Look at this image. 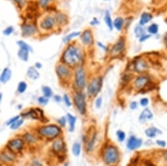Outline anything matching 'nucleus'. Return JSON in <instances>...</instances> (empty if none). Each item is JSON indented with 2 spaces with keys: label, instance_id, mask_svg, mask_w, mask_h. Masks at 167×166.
I'll use <instances>...</instances> for the list:
<instances>
[{
  "label": "nucleus",
  "instance_id": "f257e3e1",
  "mask_svg": "<svg viewBox=\"0 0 167 166\" xmlns=\"http://www.w3.org/2000/svg\"><path fill=\"white\" fill-rule=\"evenodd\" d=\"M82 54L81 50L78 47L69 46L62 56V60L65 64L74 66L81 61Z\"/></svg>",
  "mask_w": 167,
  "mask_h": 166
},
{
  "label": "nucleus",
  "instance_id": "f03ea898",
  "mask_svg": "<svg viewBox=\"0 0 167 166\" xmlns=\"http://www.w3.org/2000/svg\"><path fill=\"white\" fill-rule=\"evenodd\" d=\"M60 131L61 130L58 126L52 124L40 128L39 130V133L45 138L52 139L59 135Z\"/></svg>",
  "mask_w": 167,
  "mask_h": 166
},
{
  "label": "nucleus",
  "instance_id": "7ed1b4c3",
  "mask_svg": "<svg viewBox=\"0 0 167 166\" xmlns=\"http://www.w3.org/2000/svg\"><path fill=\"white\" fill-rule=\"evenodd\" d=\"M119 154L118 149L115 147L110 145L105 149L104 154V161L108 164H115L119 159Z\"/></svg>",
  "mask_w": 167,
  "mask_h": 166
},
{
  "label": "nucleus",
  "instance_id": "20e7f679",
  "mask_svg": "<svg viewBox=\"0 0 167 166\" xmlns=\"http://www.w3.org/2000/svg\"><path fill=\"white\" fill-rule=\"evenodd\" d=\"M102 86V78H97L92 80V82L89 84L87 92L89 96H94L99 93L101 90Z\"/></svg>",
  "mask_w": 167,
  "mask_h": 166
},
{
  "label": "nucleus",
  "instance_id": "39448f33",
  "mask_svg": "<svg viewBox=\"0 0 167 166\" xmlns=\"http://www.w3.org/2000/svg\"><path fill=\"white\" fill-rule=\"evenodd\" d=\"M74 102L79 112L81 115H84L86 111V103L85 95L81 93L77 94L74 97Z\"/></svg>",
  "mask_w": 167,
  "mask_h": 166
},
{
  "label": "nucleus",
  "instance_id": "423d86ee",
  "mask_svg": "<svg viewBox=\"0 0 167 166\" xmlns=\"http://www.w3.org/2000/svg\"><path fill=\"white\" fill-rule=\"evenodd\" d=\"M24 145V142L22 139H15L10 140L8 143V148L12 152H18L22 150Z\"/></svg>",
  "mask_w": 167,
  "mask_h": 166
},
{
  "label": "nucleus",
  "instance_id": "0eeeda50",
  "mask_svg": "<svg viewBox=\"0 0 167 166\" xmlns=\"http://www.w3.org/2000/svg\"><path fill=\"white\" fill-rule=\"evenodd\" d=\"M75 81L76 84L79 88H84L86 85V79H85V73L84 70L80 68L77 70L75 74Z\"/></svg>",
  "mask_w": 167,
  "mask_h": 166
},
{
  "label": "nucleus",
  "instance_id": "6e6552de",
  "mask_svg": "<svg viewBox=\"0 0 167 166\" xmlns=\"http://www.w3.org/2000/svg\"><path fill=\"white\" fill-rule=\"evenodd\" d=\"M124 47H125V42H124V39L123 38H120L115 45L113 46L111 50V54L113 56H118L119 54L123 52L124 49Z\"/></svg>",
  "mask_w": 167,
  "mask_h": 166
},
{
  "label": "nucleus",
  "instance_id": "1a4fd4ad",
  "mask_svg": "<svg viewBox=\"0 0 167 166\" xmlns=\"http://www.w3.org/2000/svg\"><path fill=\"white\" fill-rule=\"evenodd\" d=\"M142 144V139H138L135 136H131L127 142V148L131 151H134V150L140 148Z\"/></svg>",
  "mask_w": 167,
  "mask_h": 166
},
{
  "label": "nucleus",
  "instance_id": "9d476101",
  "mask_svg": "<svg viewBox=\"0 0 167 166\" xmlns=\"http://www.w3.org/2000/svg\"><path fill=\"white\" fill-rule=\"evenodd\" d=\"M55 24V19L52 17H47L44 18V19L41 21L40 23V26L42 29L43 30H50L53 28V26Z\"/></svg>",
  "mask_w": 167,
  "mask_h": 166
},
{
  "label": "nucleus",
  "instance_id": "9b49d317",
  "mask_svg": "<svg viewBox=\"0 0 167 166\" xmlns=\"http://www.w3.org/2000/svg\"><path fill=\"white\" fill-rule=\"evenodd\" d=\"M81 39L83 43L86 45H90L93 42V37L91 30H85L81 35Z\"/></svg>",
  "mask_w": 167,
  "mask_h": 166
},
{
  "label": "nucleus",
  "instance_id": "f8f14e48",
  "mask_svg": "<svg viewBox=\"0 0 167 166\" xmlns=\"http://www.w3.org/2000/svg\"><path fill=\"white\" fill-rule=\"evenodd\" d=\"M149 78L145 76H140L138 77L134 82V86L138 89H143L149 83Z\"/></svg>",
  "mask_w": 167,
  "mask_h": 166
},
{
  "label": "nucleus",
  "instance_id": "ddd939ff",
  "mask_svg": "<svg viewBox=\"0 0 167 166\" xmlns=\"http://www.w3.org/2000/svg\"><path fill=\"white\" fill-rule=\"evenodd\" d=\"M25 115L23 116H30L31 118L34 119H42V118H43V111L41 109L36 108V109H31L30 110H29L28 113H26L24 114Z\"/></svg>",
  "mask_w": 167,
  "mask_h": 166
},
{
  "label": "nucleus",
  "instance_id": "4468645a",
  "mask_svg": "<svg viewBox=\"0 0 167 166\" xmlns=\"http://www.w3.org/2000/svg\"><path fill=\"white\" fill-rule=\"evenodd\" d=\"M57 73L60 77L66 78L70 75L71 71L68 67L64 66V65H60L57 68Z\"/></svg>",
  "mask_w": 167,
  "mask_h": 166
},
{
  "label": "nucleus",
  "instance_id": "2eb2a0df",
  "mask_svg": "<svg viewBox=\"0 0 167 166\" xmlns=\"http://www.w3.org/2000/svg\"><path fill=\"white\" fill-rule=\"evenodd\" d=\"M22 35L24 36H30L37 32V28L35 26L30 24L24 25L22 27Z\"/></svg>",
  "mask_w": 167,
  "mask_h": 166
},
{
  "label": "nucleus",
  "instance_id": "dca6fc26",
  "mask_svg": "<svg viewBox=\"0 0 167 166\" xmlns=\"http://www.w3.org/2000/svg\"><path fill=\"white\" fill-rule=\"evenodd\" d=\"M147 65L143 60H138L134 64V70L138 73H142L147 69Z\"/></svg>",
  "mask_w": 167,
  "mask_h": 166
},
{
  "label": "nucleus",
  "instance_id": "f3484780",
  "mask_svg": "<svg viewBox=\"0 0 167 166\" xmlns=\"http://www.w3.org/2000/svg\"><path fill=\"white\" fill-rule=\"evenodd\" d=\"M153 118V113L149 109H145L143 110L139 117V120L141 123H144L147 120H151Z\"/></svg>",
  "mask_w": 167,
  "mask_h": 166
},
{
  "label": "nucleus",
  "instance_id": "a211bd4d",
  "mask_svg": "<svg viewBox=\"0 0 167 166\" xmlns=\"http://www.w3.org/2000/svg\"><path fill=\"white\" fill-rule=\"evenodd\" d=\"M12 75V72L9 68H5L1 75V82L3 84L7 83L10 80Z\"/></svg>",
  "mask_w": 167,
  "mask_h": 166
},
{
  "label": "nucleus",
  "instance_id": "6ab92c4d",
  "mask_svg": "<svg viewBox=\"0 0 167 166\" xmlns=\"http://www.w3.org/2000/svg\"><path fill=\"white\" fill-rule=\"evenodd\" d=\"M52 149L53 151L56 152H61L64 151L65 149V145L64 142L62 140H57L54 142L53 144H52Z\"/></svg>",
  "mask_w": 167,
  "mask_h": 166
},
{
  "label": "nucleus",
  "instance_id": "aec40b11",
  "mask_svg": "<svg viewBox=\"0 0 167 166\" xmlns=\"http://www.w3.org/2000/svg\"><path fill=\"white\" fill-rule=\"evenodd\" d=\"M152 15L150 14V13H142L141 15V17H140V25L144 26L145 24H146L148 22H150L152 19Z\"/></svg>",
  "mask_w": 167,
  "mask_h": 166
},
{
  "label": "nucleus",
  "instance_id": "412c9836",
  "mask_svg": "<svg viewBox=\"0 0 167 166\" xmlns=\"http://www.w3.org/2000/svg\"><path fill=\"white\" fill-rule=\"evenodd\" d=\"M145 134H146V135L148 137V138H153L157 136V134H161V131L159 130H158L157 128L152 127V128L147 129V130H145Z\"/></svg>",
  "mask_w": 167,
  "mask_h": 166
},
{
  "label": "nucleus",
  "instance_id": "4be33fe9",
  "mask_svg": "<svg viewBox=\"0 0 167 166\" xmlns=\"http://www.w3.org/2000/svg\"><path fill=\"white\" fill-rule=\"evenodd\" d=\"M27 75L31 79L37 80L39 77V73L34 67H30L27 71Z\"/></svg>",
  "mask_w": 167,
  "mask_h": 166
},
{
  "label": "nucleus",
  "instance_id": "5701e85b",
  "mask_svg": "<svg viewBox=\"0 0 167 166\" xmlns=\"http://www.w3.org/2000/svg\"><path fill=\"white\" fill-rule=\"evenodd\" d=\"M18 56L24 62H27L29 56V51L26 49H20L18 52Z\"/></svg>",
  "mask_w": 167,
  "mask_h": 166
},
{
  "label": "nucleus",
  "instance_id": "b1692460",
  "mask_svg": "<svg viewBox=\"0 0 167 166\" xmlns=\"http://www.w3.org/2000/svg\"><path fill=\"white\" fill-rule=\"evenodd\" d=\"M68 120L69 122V124H70V128H69V130L70 131H73L74 129H75V124L76 122V117H74V116L71 115L70 113H68Z\"/></svg>",
  "mask_w": 167,
  "mask_h": 166
},
{
  "label": "nucleus",
  "instance_id": "393cba45",
  "mask_svg": "<svg viewBox=\"0 0 167 166\" xmlns=\"http://www.w3.org/2000/svg\"><path fill=\"white\" fill-rule=\"evenodd\" d=\"M104 20H105V22L106 24L108 27L109 28L110 30L111 31L113 30V22H112V20H111V16H110V12L108 11V10H106V14H105V17H104Z\"/></svg>",
  "mask_w": 167,
  "mask_h": 166
},
{
  "label": "nucleus",
  "instance_id": "a878e982",
  "mask_svg": "<svg viewBox=\"0 0 167 166\" xmlns=\"http://www.w3.org/2000/svg\"><path fill=\"white\" fill-rule=\"evenodd\" d=\"M123 24H124L123 18L121 17H117V18H115V20H114L113 25L114 27H115L117 30L118 31H121L123 26Z\"/></svg>",
  "mask_w": 167,
  "mask_h": 166
},
{
  "label": "nucleus",
  "instance_id": "bb28decb",
  "mask_svg": "<svg viewBox=\"0 0 167 166\" xmlns=\"http://www.w3.org/2000/svg\"><path fill=\"white\" fill-rule=\"evenodd\" d=\"M134 33L137 38H141L145 34V29L143 28V26H137L134 29Z\"/></svg>",
  "mask_w": 167,
  "mask_h": 166
},
{
  "label": "nucleus",
  "instance_id": "cd10ccee",
  "mask_svg": "<svg viewBox=\"0 0 167 166\" xmlns=\"http://www.w3.org/2000/svg\"><path fill=\"white\" fill-rule=\"evenodd\" d=\"M147 31L150 34H157L159 31V26L157 24H152L147 28Z\"/></svg>",
  "mask_w": 167,
  "mask_h": 166
},
{
  "label": "nucleus",
  "instance_id": "c85d7f7f",
  "mask_svg": "<svg viewBox=\"0 0 167 166\" xmlns=\"http://www.w3.org/2000/svg\"><path fill=\"white\" fill-rule=\"evenodd\" d=\"M72 152L73 154L75 155V156H79V154L81 153V144L79 143H74L72 147Z\"/></svg>",
  "mask_w": 167,
  "mask_h": 166
},
{
  "label": "nucleus",
  "instance_id": "c756f323",
  "mask_svg": "<svg viewBox=\"0 0 167 166\" xmlns=\"http://www.w3.org/2000/svg\"><path fill=\"white\" fill-rule=\"evenodd\" d=\"M42 91H43V94H44V96L45 97H50L52 96V90L51 89V88L49 86H43V88H42Z\"/></svg>",
  "mask_w": 167,
  "mask_h": 166
},
{
  "label": "nucleus",
  "instance_id": "7c9ffc66",
  "mask_svg": "<svg viewBox=\"0 0 167 166\" xmlns=\"http://www.w3.org/2000/svg\"><path fill=\"white\" fill-rule=\"evenodd\" d=\"M24 138L25 141L26 142H28L29 143H35L36 141V139L35 137H34L33 135H31L30 133H26L24 136Z\"/></svg>",
  "mask_w": 167,
  "mask_h": 166
},
{
  "label": "nucleus",
  "instance_id": "2f4dec72",
  "mask_svg": "<svg viewBox=\"0 0 167 166\" xmlns=\"http://www.w3.org/2000/svg\"><path fill=\"white\" fill-rule=\"evenodd\" d=\"M17 44L20 47V49H26L28 51H32V49L30 47V46H29L27 43H24V42L22 41H17Z\"/></svg>",
  "mask_w": 167,
  "mask_h": 166
},
{
  "label": "nucleus",
  "instance_id": "473e14b6",
  "mask_svg": "<svg viewBox=\"0 0 167 166\" xmlns=\"http://www.w3.org/2000/svg\"><path fill=\"white\" fill-rule=\"evenodd\" d=\"M26 88H27V84L25 82H20L19 84H18V92H19L20 94H22L24 93L26 91Z\"/></svg>",
  "mask_w": 167,
  "mask_h": 166
},
{
  "label": "nucleus",
  "instance_id": "72a5a7b5",
  "mask_svg": "<svg viewBox=\"0 0 167 166\" xmlns=\"http://www.w3.org/2000/svg\"><path fill=\"white\" fill-rule=\"evenodd\" d=\"M79 35H80V32H73V33H71L70 34H69V35H68L67 36H66L64 38V42H67L68 41H70L71 40V39H73V38H76V37H78L79 36Z\"/></svg>",
  "mask_w": 167,
  "mask_h": 166
},
{
  "label": "nucleus",
  "instance_id": "f704fd0d",
  "mask_svg": "<svg viewBox=\"0 0 167 166\" xmlns=\"http://www.w3.org/2000/svg\"><path fill=\"white\" fill-rule=\"evenodd\" d=\"M24 122V120L22 119H18V120L16 121L15 122H14L13 124L10 125V128L13 129V130H16L20 127V126Z\"/></svg>",
  "mask_w": 167,
  "mask_h": 166
},
{
  "label": "nucleus",
  "instance_id": "c9c22d12",
  "mask_svg": "<svg viewBox=\"0 0 167 166\" xmlns=\"http://www.w3.org/2000/svg\"><path fill=\"white\" fill-rule=\"evenodd\" d=\"M117 136L119 141L120 142H123L124 140V139H125V133L121 130L117 131Z\"/></svg>",
  "mask_w": 167,
  "mask_h": 166
},
{
  "label": "nucleus",
  "instance_id": "e433bc0d",
  "mask_svg": "<svg viewBox=\"0 0 167 166\" xmlns=\"http://www.w3.org/2000/svg\"><path fill=\"white\" fill-rule=\"evenodd\" d=\"M38 102L41 105H45L48 103L49 99H48V97H39L38 98Z\"/></svg>",
  "mask_w": 167,
  "mask_h": 166
},
{
  "label": "nucleus",
  "instance_id": "4c0bfd02",
  "mask_svg": "<svg viewBox=\"0 0 167 166\" xmlns=\"http://www.w3.org/2000/svg\"><path fill=\"white\" fill-rule=\"evenodd\" d=\"M63 99H64V101L66 105H67L68 107H70L71 105V101L70 100V98H69V97L67 94H64V97H63Z\"/></svg>",
  "mask_w": 167,
  "mask_h": 166
},
{
  "label": "nucleus",
  "instance_id": "58836bf2",
  "mask_svg": "<svg viewBox=\"0 0 167 166\" xmlns=\"http://www.w3.org/2000/svg\"><path fill=\"white\" fill-rule=\"evenodd\" d=\"M13 32V28L12 26H9V27L7 28L5 30L3 31V33L6 35H9Z\"/></svg>",
  "mask_w": 167,
  "mask_h": 166
},
{
  "label": "nucleus",
  "instance_id": "ea45409f",
  "mask_svg": "<svg viewBox=\"0 0 167 166\" xmlns=\"http://www.w3.org/2000/svg\"><path fill=\"white\" fill-rule=\"evenodd\" d=\"M19 118H20V116H16V117L12 118L11 119H10L9 121H8L7 123V125L9 126V125L13 124V123L15 122L16 121H17V120H18V119H19Z\"/></svg>",
  "mask_w": 167,
  "mask_h": 166
},
{
  "label": "nucleus",
  "instance_id": "a19ab883",
  "mask_svg": "<svg viewBox=\"0 0 167 166\" xmlns=\"http://www.w3.org/2000/svg\"><path fill=\"white\" fill-rule=\"evenodd\" d=\"M151 37H152V35L151 34H145L143 36H142L141 38H139V41L140 42H144L145 41L147 40L148 39H150Z\"/></svg>",
  "mask_w": 167,
  "mask_h": 166
},
{
  "label": "nucleus",
  "instance_id": "79ce46f5",
  "mask_svg": "<svg viewBox=\"0 0 167 166\" xmlns=\"http://www.w3.org/2000/svg\"><path fill=\"white\" fill-rule=\"evenodd\" d=\"M58 122L59 123V124L62 126H65L66 123V118L64 117H62L60 118V119L58 120Z\"/></svg>",
  "mask_w": 167,
  "mask_h": 166
},
{
  "label": "nucleus",
  "instance_id": "37998d69",
  "mask_svg": "<svg viewBox=\"0 0 167 166\" xmlns=\"http://www.w3.org/2000/svg\"><path fill=\"white\" fill-rule=\"evenodd\" d=\"M148 103H149V100H148L147 98L145 97V98H142L141 100H140V104H141L142 106H146L147 105Z\"/></svg>",
  "mask_w": 167,
  "mask_h": 166
},
{
  "label": "nucleus",
  "instance_id": "c03bdc74",
  "mask_svg": "<svg viewBox=\"0 0 167 166\" xmlns=\"http://www.w3.org/2000/svg\"><path fill=\"white\" fill-rule=\"evenodd\" d=\"M51 1V0H39V3L41 7H45Z\"/></svg>",
  "mask_w": 167,
  "mask_h": 166
},
{
  "label": "nucleus",
  "instance_id": "a18cd8bd",
  "mask_svg": "<svg viewBox=\"0 0 167 166\" xmlns=\"http://www.w3.org/2000/svg\"><path fill=\"white\" fill-rule=\"evenodd\" d=\"M102 103V97H99V98H98L96 99V108H100V107H101Z\"/></svg>",
  "mask_w": 167,
  "mask_h": 166
},
{
  "label": "nucleus",
  "instance_id": "49530a36",
  "mask_svg": "<svg viewBox=\"0 0 167 166\" xmlns=\"http://www.w3.org/2000/svg\"><path fill=\"white\" fill-rule=\"evenodd\" d=\"M157 144L159 146L162 147H165L166 146V142L164 141H161V140H157Z\"/></svg>",
  "mask_w": 167,
  "mask_h": 166
},
{
  "label": "nucleus",
  "instance_id": "de8ad7c7",
  "mask_svg": "<svg viewBox=\"0 0 167 166\" xmlns=\"http://www.w3.org/2000/svg\"><path fill=\"white\" fill-rule=\"evenodd\" d=\"M97 44H98V46L100 47V48H102V49H104L105 51H107L108 49H107V47L104 45V44H103L102 43H100V42H98Z\"/></svg>",
  "mask_w": 167,
  "mask_h": 166
},
{
  "label": "nucleus",
  "instance_id": "09e8293b",
  "mask_svg": "<svg viewBox=\"0 0 167 166\" xmlns=\"http://www.w3.org/2000/svg\"><path fill=\"white\" fill-rule=\"evenodd\" d=\"M130 107H131V109H132V110L136 109V108H137V103H136V101L132 102L131 104V106H130Z\"/></svg>",
  "mask_w": 167,
  "mask_h": 166
},
{
  "label": "nucleus",
  "instance_id": "8fccbe9b",
  "mask_svg": "<svg viewBox=\"0 0 167 166\" xmlns=\"http://www.w3.org/2000/svg\"><path fill=\"white\" fill-rule=\"evenodd\" d=\"M32 166H42V164L38 160H36V161L33 162Z\"/></svg>",
  "mask_w": 167,
  "mask_h": 166
},
{
  "label": "nucleus",
  "instance_id": "3c124183",
  "mask_svg": "<svg viewBox=\"0 0 167 166\" xmlns=\"http://www.w3.org/2000/svg\"><path fill=\"white\" fill-rule=\"evenodd\" d=\"M55 101H57V102H60L61 100H62V98H61V97L60 96L57 95V96H55Z\"/></svg>",
  "mask_w": 167,
  "mask_h": 166
},
{
  "label": "nucleus",
  "instance_id": "603ef678",
  "mask_svg": "<svg viewBox=\"0 0 167 166\" xmlns=\"http://www.w3.org/2000/svg\"><path fill=\"white\" fill-rule=\"evenodd\" d=\"M94 20H92V22H91V25L94 26L95 24H98L99 23V21H97V20L96 19V18H94Z\"/></svg>",
  "mask_w": 167,
  "mask_h": 166
},
{
  "label": "nucleus",
  "instance_id": "864d4df0",
  "mask_svg": "<svg viewBox=\"0 0 167 166\" xmlns=\"http://www.w3.org/2000/svg\"><path fill=\"white\" fill-rule=\"evenodd\" d=\"M35 66L36 68H38V69H40V68H41V67H42V65L40 64V63L37 62L35 65Z\"/></svg>",
  "mask_w": 167,
  "mask_h": 166
},
{
  "label": "nucleus",
  "instance_id": "5fc2aeb1",
  "mask_svg": "<svg viewBox=\"0 0 167 166\" xmlns=\"http://www.w3.org/2000/svg\"><path fill=\"white\" fill-rule=\"evenodd\" d=\"M165 42L166 47V49H167V33H166V35L165 36Z\"/></svg>",
  "mask_w": 167,
  "mask_h": 166
},
{
  "label": "nucleus",
  "instance_id": "6e6d98bb",
  "mask_svg": "<svg viewBox=\"0 0 167 166\" xmlns=\"http://www.w3.org/2000/svg\"><path fill=\"white\" fill-rule=\"evenodd\" d=\"M13 1H15V2H17V3H20L22 1V0H13Z\"/></svg>",
  "mask_w": 167,
  "mask_h": 166
},
{
  "label": "nucleus",
  "instance_id": "4d7b16f0",
  "mask_svg": "<svg viewBox=\"0 0 167 166\" xmlns=\"http://www.w3.org/2000/svg\"><path fill=\"white\" fill-rule=\"evenodd\" d=\"M64 166H68V164H65V165H64Z\"/></svg>",
  "mask_w": 167,
  "mask_h": 166
},
{
  "label": "nucleus",
  "instance_id": "13d9d810",
  "mask_svg": "<svg viewBox=\"0 0 167 166\" xmlns=\"http://www.w3.org/2000/svg\"><path fill=\"white\" fill-rule=\"evenodd\" d=\"M105 1H108V0H105Z\"/></svg>",
  "mask_w": 167,
  "mask_h": 166
}]
</instances>
